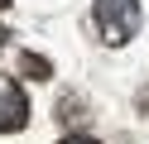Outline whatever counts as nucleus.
Masks as SVG:
<instances>
[{
    "label": "nucleus",
    "mask_w": 149,
    "mask_h": 144,
    "mask_svg": "<svg viewBox=\"0 0 149 144\" xmlns=\"http://www.w3.org/2000/svg\"><path fill=\"white\" fill-rule=\"evenodd\" d=\"M91 19H96V29H101L106 43H125L139 29V0H96Z\"/></svg>",
    "instance_id": "nucleus-1"
},
{
    "label": "nucleus",
    "mask_w": 149,
    "mask_h": 144,
    "mask_svg": "<svg viewBox=\"0 0 149 144\" xmlns=\"http://www.w3.org/2000/svg\"><path fill=\"white\" fill-rule=\"evenodd\" d=\"M24 120H29V96H24V86L15 82V77H0V134L19 130Z\"/></svg>",
    "instance_id": "nucleus-2"
},
{
    "label": "nucleus",
    "mask_w": 149,
    "mask_h": 144,
    "mask_svg": "<svg viewBox=\"0 0 149 144\" xmlns=\"http://www.w3.org/2000/svg\"><path fill=\"white\" fill-rule=\"evenodd\" d=\"M63 144H96V139H87V134H72V139H63Z\"/></svg>",
    "instance_id": "nucleus-3"
}]
</instances>
